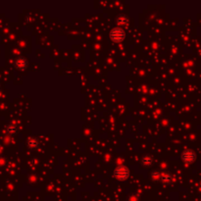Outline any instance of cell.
Returning <instances> with one entry per match:
<instances>
[{"instance_id": "cell-8", "label": "cell", "mask_w": 201, "mask_h": 201, "mask_svg": "<svg viewBox=\"0 0 201 201\" xmlns=\"http://www.w3.org/2000/svg\"><path fill=\"white\" fill-rule=\"evenodd\" d=\"M118 23L120 24V25H127L128 24V18H127V16H125V15H120L119 17H118Z\"/></svg>"}, {"instance_id": "cell-9", "label": "cell", "mask_w": 201, "mask_h": 201, "mask_svg": "<svg viewBox=\"0 0 201 201\" xmlns=\"http://www.w3.org/2000/svg\"><path fill=\"white\" fill-rule=\"evenodd\" d=\"M29 146L31 148V149H36L38 147V142L36 139H30L29 140Z\"/></svg>"}, {"instance_id": "cell-7", "label": "cell", "mask_w": 201, "mask_h": 201, "mask_svg": "<svg viewBox=\"0 0 201 201\" xmlns=\"http://www.w3.org/2000/svg\"><path fill=\"white\" fill-rule=\"evenodd\" d=\"M7 131H8V133H9L10 134L14 135V134L17 133L18 129H17V127H16L15 125H9L8 128H7Z\"/></svg>"}, {"instance_id": "cell-3", "label": "cell", "mask_w": 201, "mask_h": 201, "mask_svg": "<svg viewBox=\"0 0 201 201\" xmlns=\"http://www.w3.org/2000/svg\"><path fill=\"white\" fill-rule=\"evenodd\" d=\"M181 158H183L184 162L185 164H191L193 163L196 159V154L191 149H186L183 152V155H181Z\"/></svg>"}, {"instance_id": "cell-6", "label": "cell", "mask_w": 201, "mask_h": 201, "mask_svg": "<svg viewBox=\"0 0 201 201\" xmlns=\"http://www.w3.org/2000/svg\"><path fill=\"white\" fill-rule=\"evenodd\" d=\"M152 162H153V159L151 156H149V155H145V156L142 158L141 160V163L143 164L144 166H150L152 164Z\"/></svg>"}, {"instance_id": "cell-5", "label": "cell", "mask_w": 201, "mask_h": 201, "mask_svg": "<svg viewBox=\"0 0 201 201\" xmlns=\"http://www.w3.org/2000/svg\"><path fill=\"white\" fill-rule=\"evenodd\" d=\"M15 66L19 69V70H26L28 67V62L27 60L25 59V58L23 57H20V58H18V59L16 60L15 62Z\"/></svg>"}, {"instance_id": "cell-2", "label": "cell", "mask_w": 201, "mask_h": 201, "mask_svg": "<svg viewBox=\"0 0 201 201\" xmlns=\"http://www.w3.org/2000/svg\"><path fill=\"white\" fill-rule=\"evenodd\" d=\"M129 176V171L126 166H119L115 170V177L119 180H126Z\"/></svg>"}, {"instance_id": "cell-4", "label": "cell", "mask_w": 201, "mask_h": 201, "mask_svg": "<svg viewBox=\"0 0 201 201\" xmlns=\"http://www.w3.org/2000/svg\"><path fill=\"white\" fill-rule=\"evenodd\" d=\"M158 180H160L161 183H163L165 185H170L173 180V178L171 176V174L169 173H161Z\"/></svg>"}, {"instance_id": "cell-1", "label": "cell", "mask_w": 201, "mask_h": 201, "mask_svg": "<svg viewBox=\"0 0 201 201\" xmlns=\"http://www.w3.org/2000/svg\"><path fill=\"white\" fill-rule=\"evenodd\" d=\"M110 37H111V40L113 41H116V42H120L122 40H125L126 37V34H125V30L121 29V28H116V29H113L110 32Z\"/></svg>"}]
</instances>
